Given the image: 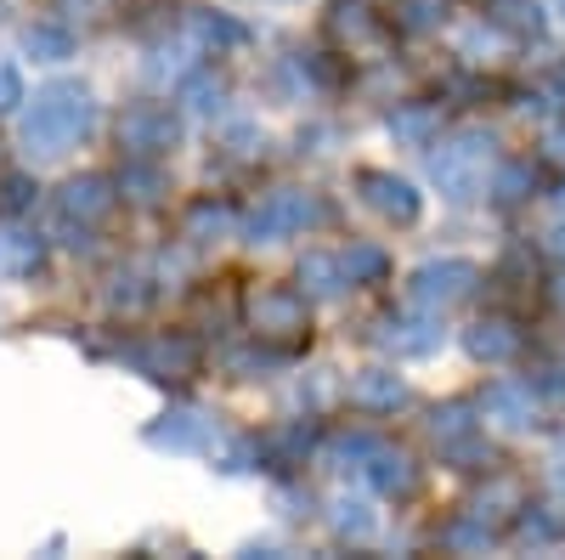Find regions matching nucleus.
Listing matches in <instances>:
<instances>
[{
	"label": "nucleus",
	"mask_w": 565,
	"mask_h": 560,
	"mask_svg": "<svg viewBox=\"0 0 565 560\" xmlns=\"http://www.w3.org/2000/svg\"><path fill=\"white\" fill-rule=\"evenodd\" d=\"M90 119H97V103H90V91L57 80V85H45L40 97H34V108H29V119H23V148L40 154V159L68 154L79 136L90 130Z\"/></svg>",
	"instance_id": "obj_1"
},
{
	"label": "nucleus",
	"mask_w": 565,
	"mask_h": 560,
	"mask_svg": "<svg viewBox=\"0 0 565 560\" xmlns=\"http://www.w3.org/2000/svg\"><path fill=\"white\" fill-rule=\"evenodd\" d=\"M487 170H492V136L487 130H458L452 142L430 154V176L452 204H469L487 193Z\"/></svg>",
	"instance_id": "obj_2"
},
{
	"label": "nucleus",
	"mask_w": 565,
	"mask_h": 560,
	"mask_svg": "<svg viewBox=\"0 0 565 560\" xmlns=\"http://www.w3.org/2000/svg\"><path fill=\"white\" fill-rule=\"evenodd\" d=\"M481 284V266L476 261H424L413 272V284H407V300L418 311H447L458 300H469Z\"/></svg>",
	"instance_id": "obj_3"
},
{
	"label": "nucleus",
	"mask_w": 565,
	"mask_h": 560,
	"mask_svg": "<svg viewBox=\"0 0 565 560\" xmlns=\"http://www.w3.org/2000/svg\"><path fill=\"white\" fill-rule=\"evenodd\" d=\"M317 221H328V210L311 199V193H295V187H282V193H271L255 215H249V244H277V239H289V232H300V226H317Z\"/></svg>",
	"instance_id": "obj_4"
},
{
	"label": "nucleus",
	"mask_w": 565,
	"mask_h": 560,
	"mask_svg": "<svg viewBox=\"0 0 565 560\" xmlns=\"http://www.w3.org/2000/svg\"><path fill=\"white\" fill-rule=\"evenodd\" d=\"M119 142L136 154V159H159L181 142V119L164 108V103H141L119 119Z\"/></svg>",
	"instance_id": "obj_5"
},
{
	"label": "nucleus",
	"mask_w": 565,
	"mask_h": 560,
	"mask_svg": "<svg viewBox=\"0 0 565 560\" xmlns=\"http://www.w3.org/2000/svg\"><path fill=\"white\" fill-rule=\"evenodd\" d=\"M356 193H362L367 210H380V215L396 221V226H413L418 210H424V199L413 193V181H402V176H391V170H356Z\"/></svg>",
	"instance_id": "obj_6"
},
{
	"label": "nucleus",
	"mask_w": 565,
	"mask_h": 560,
	"mask_svg": "<svg viewBox=\"0 0 565 560\" xmlns=\"http://www.w3.org/2000/svg\"><path fill=\"white\" fill-rule=\"evenodd\" d=\"M481 413L492 419L498 431H532L537 425V385H521V380H492L487 397H481Z\"/></svg>",
	"instance_id": "obj_7"
},
{
	"label": "nucleus",
	"mask_w": 565,
	"mask_h": 560,
	"mask_svg": "<svg viewBox=\"0 0 565 560\" xmlns=\"http://www.w3.org/2000/svg\"><path fill=\"white\" fill-rule=\"evenodd\" d=\"M255 329L266 340H289V335H306V295L295 289H266L255 300Z\"/></svg>",
	"instance_id": "obj_8"
},
{
	"label": "nucleus",
	"mask_w": 565,
	"mask_h": 560,
	"mask_svg": "<svg viewBox=\"0 0 565 560\" xmlns=\"http://www.w3.org/2000/svg\"><path fill=\"white\" fill-rule=\"evenodd\" d=\"M380 346H391L396 357H430L441 346V311L436 317H385Z\"/></svg>",
	"instance_id": "obj_9"
},
{
	"label": "nucleus",
	"mask_w": 565,
	"mask_h": 560,
	"mask_svg": "<svg viewBox=\"0 0 565 560\" xmlns=\"http://www.w3.org/2000/svg\"><path fill=\"white\" fill-rule=\"evenodd\" d=\"M130 362L141 373H153V380H186V373L199 368V346L193 340H148V346H136Z\"/></svg>",
	"instance_id": "obj_10"
},
{
	"label": "nucleus",
	"mask_w": 565,
	"mask_h": 560,
	"mask_svg": "<svg viewBox=\"0 0 565 560\" xmlns=\"http://www.w3.org/2000/svg\"><path fill=\"white\" fill-rule=\"evenodd\" d=\"M463 346L476 362H509V357H521V329L509 317H481L463 329Z\"/></svg>",
	"instance_id": "obj_11"
},
{
	"label": "nucleus",
	"mask_w": 565,
	"mask_h": 560,
	"mask_svg": "<svg viewBox=\"0 0 565 560\" xmlns=\"http://www.w3.org/2000/svg\"><path fill=\"white\" fill-rule=\"evenodd\" d=\"M114 210V187L103 176H74L57 193V215L63 221H103Z\"/></svg>",
	"instance_id": "obj_12"
},
{
	"label": "nucleus",
	"mask_w": 565,
	"mask_h": 560,
	"mask_svg": "<svg viewBox=\"0 0 565 560\" xmlns=\"http://www.w3.org/2000/svg\"><path fill=\"white\" fill-rule=\"evenodd\" d=\"M351 402L367 408V413H396L407 402V380L396 368H362L351 380Z\"/></svg>",
	"instance_id": "obj_13"
},
{
	"label": "nucleus",
	"mask_w": 565,
	"mask_h": 560,
	"mask_svg": "<svg viewBox=\"0 0 565 560\" xmlns=\"http://www.w3.org/2000/svg\"><path fill=\"white\" fill-rule=\"evenodd\" d=\"M148 442L153 447H170V453H199V447L215 442V425H210L204 413H164L159 425L148 431Z\"/></svg>",
	"instance_id": "obj_14"
},
{
	"label": "nucleus",
	"mask_w": 565,
	"mask_h": 560,
	"mask_svg": "<svg viewBox=\"0 0 565 560\" xmlns=\"http://www.w3.org/2000/svg\"><path fill=\"white\" fill-rule=\"evenodd\" d=\"M367 476H373V487H380V493L407 498V493L418 487V464H413L402 447H385V442H380V453L367 458Z\"/></svg>",
	"instance_id": "obj_15"
},
{
	"label": "nucleus",
	"mask_w": 565,
	"mask_h": 560,
	"mask_svg": "<svg viewBox=\"0 0 565 560\" xmlns=\"http://www.w3.org/2000/svg\"><path fill=\"white\" fill-rule=\"evenodd\" d=\"M521 509H526V487L521 482H514V476H492L476 498H469V516H476V521H498V516H521Z\"/></svg>",
	"instance_id": "obj_16"
},
{
	"label": "nucleus",
	"mask_w": 565,
	"mask_h": 560,
	"mask_svg": "<svg viewBox=\"0 0 565 560\" xmlns=\"http://www.w3.org/2000/svg\"><path fill=\"white\" fill-rule=\"evenodd\" d=\"M532 187H537V170H532L526 159H509V165H498V176L487 181V199H492L498 210H514V204L532 199Z\"/></svg>",
	"instance_id": "obj_17"
},
{
	"label": "nucleus",
	"mask_w": 565,
	"mask_h": 560,
	"mask_svg": "<svg viewBox=\"0 0 565 560\" xmlns=\"http://www.w3.org/2000/svg\"><path fill=\"white\" fill-rule=\"evenodd\" d=\"M300 284H306V295H317V300H340L351 277H345L340 255H317V250H311V255L300 261Z\"/></svg>",
	"instance_id": "obj_18"
},
{
	"label": "nucleus",
	"mask_w": 565,
	"mask_h": 560,
	"mask_svg": "<svg viewBox=\"0 0 565 560\" xmlns=\"http://www.w3.org/2000/svg\"><path fill=\"white\" fill-rule=\"evenodd\" d=\"M391 136H396V142H407V148H430L436 136H441V108H430V103L396 108L391 114Z\"/></svg>",
	"instance_id": "obj_19"
},
{
	"label": "nucleus",
	"mask_w": 565,
	"mask_h": 560,
	"mask_svg": "<svg viewBox=\"0 0 565 560\" xmlns=\"http://www.w3.org/2000/svg\"><path fill=\"white\" fill-rule=\"evenodd\" d=\"M181 232L193 244H215V239H226V232H232V210L221 199H199L193 210H186V226Z\"/></svg>",
	"instance_id": "obj_20"
},
{
	"label": "nucleus",
	"mask_w": 565,
	"mask_h": 560,
	"mask_svg": "<svg viewBox=\"0 0 565 560\" xmlns=\"http://www.w3.org/2000/svg\"><path fill=\"white\" fill-rule=\"evenodd\" d=\"M492 29L532 40V34H543V7L537 0H492Z\"/></svg>",
	"instance_id": "obj_21"
},
{
	"label": "nucleus",
	"mask_w": 565,
	"mask_h": 560,
	"mask_svg": "<svg viewBox=\"0 0 565 560\" xmlns=\"http://www.w3.org/2000/svg\"><path fill=\"white\" fill-rule=\"evenodd\" d=\"M340 266H345L351 284H385V272H391V261H385L380 244H351V250L340 255Z\"/></svg>",
	"instance_id": "obj_22"
},
{
	"label": "nucleus",
	"mask_w": 565,
	"mask_h": 560,
	"mask_svg": "<svg viewBox=\"0 0 565 560\" xmlns=\"http://www.w3.org/2000/svg\"><path fill=\"white\" fill-rule=\"evenodd\" d=\"M447 23V0H402L396 7V29L402 34H436Z\"/></svg>",
	"instance_id": "obj_23"
},
{
	"label": "nucleus",
	"mask_w": 565,
	"mask_h": 560,
	"mask_svg": "<svg viewBox=\"0 0 565 560\" xmlns=\"http://www.w3.org/2000/svg\"><path fill=\"white\" fill-rule=\"evenodd\" d=\"M119 187H125V193L136 199V204H159L164 199V170L159 165H125V176H119Z\"/></svg>",
	"instance_id": "obj_24"
},
{
	"label": "nucleus",
	"mask_w": 565,
	"mask_h": 560,
	"mask_svg": "<svg viewBox=\"0 0 565 560\" xmlns=\"http://www.w3.org/2000/svg\"><path fill=\"white\" fill-rule=\"evenodd\" d=\"M328 521H334V532L340 538H367L373 532V509H367V498H334V516H328Z\"/></svg>",
	"instance_id": "obj_25"
},
{
	"label": "nucleus",
	"mask_w": 565,
	"mask_h": 560,
	"mask_svg": "<svg viewBox=\"0 0 565 560\" xmlns=\"http://www.w3.org/2000/svg\"><path fill=\"white\" fill-rule=\"evenodd\" d=\"M441 543L458 549V554H481V549H492V527L476 521V516H463V521H452V527L441 532Z\"/></svg>",
	"instance_id": "obj_26"
},
{
	"label": "nucleus",
	"mask_w": 565,
	"mask_h": 560,
	"mask_svg": "<svg viewBox=\"0 0 565 560\" xmlns=\"http://www.w3.org/2000/svg\"><path fill=\"white\" fill-rule=\"evenodd\" d=\"M441 453H447L452 471H481V464H492V447L481 442V431H469L458 442H441Z\"/></svg>",
	"instance_id": "obj_27"
},
{
	"label": "nucleus",
	"mask_w": 565,
	"mask_h": 560,
	"mask_svg": "<svg viewBox=\"0 0 565 560\" xmlns=\"http://www.w3.org/2000/svg\"><path fill=\"white\" fill-rule=\"evenodd\" d=\"M469 413H476L469 402H447V408H436V413H430V431H436V442H458V436L476 431V419H469Z\"/></svg>",
	"instance_id": "obj_28"
},
{
	"label": "nucleus",
	"mask_w": 565,
	"mask_h": 560,
	"mask_svg": "<svg viewBox=\"0 0 565 560\" xmlns=\"http://www.w3.org/2000/svg\"><path fill=\"white\" fill-rule=\"evenodd\" d=\"M193 29H199V40H204V45H226V52H232V45H244V40H249V29H244V23L215 18V12H199V18H193Z\"/></svg>",
	"instance_id": "obj_29"
},
{
	"label": "nucleus",
	"mask_w": 565,
	"mask_h": 560,
	"mask_svg": "<svg viewBox=\"0 0 565 560\" xmlns=\"http://www.w3.org/2000/svg\"><path fill=\"white\" fill-rule=\"evenodd\" d=\"M221 80H210V74H193V80H181V103L193 108V114H221Z\"/></svg>",
	"instance_id": "obj_30"
},
{
	"label": "nucleus",
	"mask_w": 565,
	"mask_h": 560,
	"mask_svg": "<svg viewBox=\"0 0 565 560\" xmlns=\"http://www.w3.org/2000/svg\"><path fill=\"white\" fill-rule=\"evenodd\" d=\"M514 538H521L526 549H548V543H559V521L548 516V509H526L521 527H514Z\"/></svg>",
	"instance_id": "obj_31"
},
{
	"label": "nucleus",
	"mask_w": 565,
	"mask_h": 560,
	"mask_svg": "<svg viewBox=\"0 0 565 560\" xmlns=\"http://www.w3.org/2000/svg\"><path fill=\"white\" fill-rule=\"evenodd\" d=\"M40 266V244L18 239V232H0V272H34Z\"/></svg>",
	"instance_id": "obj_32"
},
{
	"label": "nucleus",
	"mask_w": 565,
	"mask_h": 560,
	"mask_svg": "<svg viewBox=\"0 0 565 560\" xmlns=\"http://www.w3.org/2000/svg\"><path fill=\"white\" fill-rule=\"evenodd\" d=\"M373 453H380V442H373V436H340L334 447H328V464H334V471H351V464H362V471H367Z\"/></svg>",
	"instance_id": "obj_33"
},
{
	"label": "nucleus",
	"mask_w": 565,
	"mask_h": 560,
	"mask_svg": "<svg viewBox=\"0 0 565 560\" xmlns=\"http://www.w3.org/2000/svg\"><path fill=\"white\" fill-rule=\"evenodd\" d=\"M277 362H289V351H255V346H244V351L226 357V368L238 373V380H255V373H266V368H277Z\"/></svg>",
	"instance_id": "obj_34"
},
{
	"label": "nucleus",
	"mask_w": 565,
	"mask_h": 560,
	"mask_svg": "<svg viewBox=\"0 0 565 560\" xmlns=\"http://www.w3.org/2000/svg\"><path fill=\"white\" fill-rule=\"evenodd\" d=\"M334 34H351V40L373 34V18H367V0H340V7H334Z\"/></svg>",
	"instance_id": "obj_35"
},
{
	"label": "nucleus",
	"mask_w": 565,
	"mask_h": 560,
	"mask_svg": "<svg viewBox=\"0 0 565 560\" xmlns=\"http://www.w3.org/2000/svg\"><path fill=\"white\" fill-rule=\"evenodd\" d=\"M29 52L57 63V57H68V52H74V40H68L63 29H29Z\"/></svg>",
	"instance_id": "obj_36"
},
{
	"label": "nucleus",
	"mask_w": 565,
	"mask_h": 560,
	"mask_svg": "<svg viewBox=\"0 0 565 560\" xmlns=\"http://www.w3.org/2000/svg\"><path fill=\"white\" fill-rule=\"evenodd\" d=\"M34 204V181L29 176H7V181H0V210H29Z\"/></svg>",
	"instance_id": "obj_37"
},
{
	"label": "nucleus",
	"mask_w": 565,
	"mask_h": 560,
	"mask_svg": "<svg viewBox=\"0 0 565 560\" xmlns=\"http://www.w3.org/2000/svg\"><path fill=\"white\" fill-rule=\"evenodd\" d=\"M271 447H277V464H300V453L311 447V431L306 425H289L282 436H271Z\"/></svg>",
	"instance_id": "obj_38"
},
{
	"label": "nucleus",
	"mask_w": 565,
	"mask_h": 560,
	"mask_svg": "<svg viewBox=\"0 0 565 560\" xmlns=\"http://www.w3.org/2000/svg\"><path fill=\"white\" fill-rule=\"evenodd\" d=\"M532 385H537V397H548V402H565V362H543Z\"/></svg>",
	"instance_id": "obj_39"
},
{
	"label": "nucleus",
	"mask_w": 565,
	"mask_h": 560,
	"mask_svg": "<svg viewBox=\"0 0 565 560\" xmlns=\"http://www.w3.org/2000/svg\"><path fill=\"white\" fill-rule=\"evenodd\" d=\"M543 154H548V159H559V165H565V114H559V119H548V125H543Z\"/></svg>",
	"instance_id": "obj_40"
},
{
	"label": "nucleus",
	"mask_w": 565,
	"mask_h": 560,
	"mask_svg": "<svg viewBox=\"0 0 565 560\" xmlns=\"http://www.w3.org/2000/svg\"><path fill=\"white\" fill-rule=\"evenodd\" d=\"M18 103H23V80L12 68H0V114H12Z\"/></svg>",
	"instance_id": "obj_41"
},
{
	"label": "nucleus",
	"mask_w": 565,
	"mask_h": 560,
	"mask_svg": "<svg viewBox=\"0 0 565 560\" xmlns=\"http://www.w3.org/2000/svg\"><path fill=\"white\" fill-rule=\"evenodd\" d=\"M108 300H114V306H130V311H136L141 300H148V289H141V277H119V289H114Z\"/></svg>",
	"instance_id": "obj_42"
},
{
	"label": "nucleus",
	"mask_w": 565,
	"mask_h": 560,
	"mask_svg": "<svg viewBox=\"0 0 565 560\" xmlns=\"http://www.w3.org/2000/svg\"><path fill=\"white\" fill-rule=\"evenodd\" d=\"M548 482H554V493L565 498V436L548 447Z\"/></svg>",
	"instance_id": "obj_43"
},
{
	"label": "nucleus",
	"mask_w": 565,
	"mask_h": 560,
	"mask_svg": "<svg viewBox=\"0 0 565 560\" xmlns=\"http://www.w3.org/2000/svg\"><path fill=\"white\" fill-rule=\"evenodd\" d=\"M548 255H559V261H565V221L548 232Z\"/></svg>",
	"instance_id": "obj_44"
},
{
	"label": "nucleus",
	"mask_w": 565,
	"mask_h": 560,
	"mask_svg": "<svg viewBox=\"0 0 565 560\" xmlns=\"http://www.w3.org/2000/svg\"><path fill=\"white\" fill-rule=\"evenodd\" d=\"M548 300H554V306L565 311V272H559V277H554V284H548Z\"/></svg>",
	"instance_id": "obj_45"
},
{
	"label": "nucleus",
	"mask_w": 565,
	"mask_h": 560,
	"mask_svg": "<svg viewBox=\"0 0 565 560\" xmlns=\"http://www.w3.org/2000/svg\"><path fill=\"white\" fill-rule=\"evenodd\" d=\"M559 210H565V193H559Z\"/></svg>",
	"instance_id": "obj_46"
}]
</instances>
